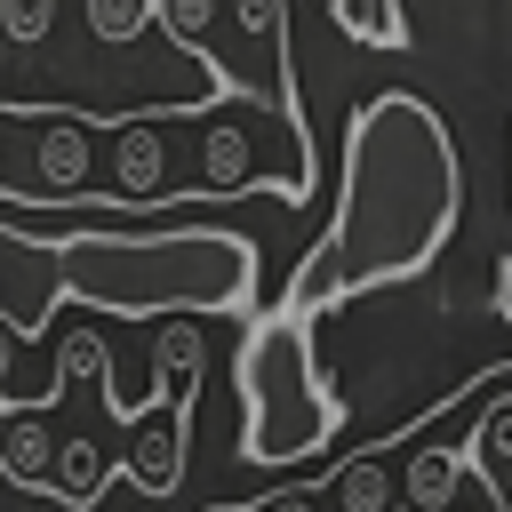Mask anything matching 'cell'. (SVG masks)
Returning a JSON list of instances; mask_svg holds the SVG:
<instances>
[{
	"instance_id": "obj_10",
	"label": "cell",
	"mask_w": 512,
	"mask_h": 512,
	"mask_svg": "<svg viewBox=\"0 0 512 512\" xmlns=\"http://www.w3.org/2000/svg\"><path fill=\"white\" fill-rule=\"evenodd\" d=\"M328 24H336L344 40H360V48H408V40H416L400 0H328Z\"/></svg>"
},
{
	"instance_id": "obj_8",
	"label": "cell",
	"mask_w": 512,
	"mask_h": 512,
	"mask_svg": "<svg viewBox=\"0 0 512 512\" xmlns=\"http://www.w3.org/2000/svg\"><path fill=\"white\" fill-rule=\"evenodd\" d=\"M464 480H472V440L464 448H416L408 456V512H456Z\"/></svg>"
},
{
	"instance_id": "obj_15",
	"label": "cell",
	"mask_w": 512,
	"mask_h": 512,
	"mask_svg": "<svg viewBox=\"0 0 512 512\" xmlns=\"http://www.w3.org/2000/svg\"><path fill=\"white\" fill-rule=\"evenodd\" d=\"M504 192H512V160H504Z\"/></svg>"
},
{
	"instance_id": "obj_13",
	"label": "cell",
	"mask_w": 512,
	"mask_h": 512,
	"mask_svg": "<svg viewBox=\"0 0 512 512\" xmlns=\"http://www.w3.org/2000/svg\"><path fill=\"white\" fill-rule=\"evenodd\" d=\"M48 16H56V0H0V32H8L16 48H32V40L48 32Z\"/></svg>"
},
{
	"instance_id": "obj_14",
	"label": "cell",
	"mask_w": 512,
	"mask_h": 512,
	"mask_svg": "<svg viewBox=\"0 0 512 512\" xmlns=\"http://www.w3.org/2000/svg\"><path fill=\"white\" fill-rule=\"evenodd\" d=\"M224 512H312V496H304V488L288 480V488H264L256 504H224Z\"/></svg>"
},
{
	"instance_id": "obj_9",
	"label": "cell",
	"mask_w": 512,
	"mask_h": 512,
	"mask_svg": "<svg viewBox=\"0 0 512 512\" xmlns=\"http://www.w3.org/2000/svg\"><path fill=\"white\" fill-rule=\"evenodd\" d=\"M0 472L16 480V488H48V472H56V432L40 424V416H8V440H0Z\"/></svg>"
},
{
	"instance_id": "obj_17",
	"label": "cell",
	"mask_w": 512,
	"mask_h": 512,
	"mask_svg": "<svg viewBox=\"0 0 512 512\" xmlns=\"http://www.w3.org/2000/svg\"><path fill=\"white\" fill-rule=\"evenodd\" d=\"M216 512H224V504H216Z\"/></svg>"
},
{
	"instance_id": "obj_7",
	"label": "cell",
	"mask_w": 512,
	"mask_h": 512,
	"mask_svg": "<svg viewBox=\"0 0 512 512\" xmlns=\"http://www.w3.org/2000/svg\"><path fill=\"white\" fill-rule=\"evenodd\" d=\"M112 480H128V464H104L88 440H64V448H56V472H48L40 496H56L64 512H88V504H104Z\"/></svg>"
},
{
	"instance_id": "obj_11",
	"label": "cell",
	"mask_w": 512,
	"mask_h": 512,
	"mask_svg": "<svg viewBox=\"0 0 512 512\" xmlns=\"http://www.w3.org/2000/svg\"><path fill=\"white\" fill-rule=\"evenodd\" d=\"M200 384V336L192 320H160V344H152V392H184Z\"/></svg>"
},
{
	"instance_id": "obj_3",
	"label": "cell",
	"mask_w": 512,
	"mask_h": 512,
	"mask_svg": "<svg viewBox=\"0 0 512 512\" xmlns=\"http://www.w3.org/2000/svg\"><path fill=\"white\" fill-rule=\"evenodd\" d=\"M320 320L296 312H248L232 344V392H240V464L256 472H296L344 432V392L320 368Z\"/></svg>"
},
{
	"instance_id": "obj_1",
	"label": "cell",
	"mask_w": 512,
	"mask_h": 512,
	"mask_svg": "<svg viewBox=\"0 0 512 512\" xmlns=\"http://www.w3.org/2000/svg\"><path fill=\"white\" fill-rule=\"evenodd\" d=\"M464 224V152L456 128L432 96L416 88H376L344 120V184L320 248L280 288V312L320 320L368 288H408L424 280Z\"/></svg>"
},
{
	"instance_id": "obj_4",
	"label": "cell",
	"mask_w": 512,
	"mask_h": 512,
	"mask_svg": "<svg viewBox=\"0 0 512 512\" xmlns=\"http://www.w3.org/2000/svg\"><path fill=\"white\" fill-rule=\"evenodd\" d=\"M240 8V24H248V40H264V56H272V112H280V128H288V144H296V192L312 200V176H320V160H312V120H304V96H296V48H288V0H232Z\"/></svg>"
},
{
	"instance_id": "obj_5",
	"label": "cell",
	"mask_w": 512,
	"mask_h": 512,
	"mask_svg": "<svg viewBox=\"0 0 512 512\" xmlns=\"http://www.w3.org/2000/svg\"><path fill=\"white\" fill-rule=\"evenodd\" d=\"M144 400H152V416L128 432V480H136L144 496H176L184 456H192V400H200V384H184V392H144Z\"/></svg>"
},
{
	"instance_id": "obj_12",
	"label": "cell",
	"mask_w": 512,
	"mask_h": 512,
	"mask_svg": "<svg viewBox=\"0 0 512 512\" xmlns=\"http://www.w3.org/2000/svg\"><path fill=\"white\" fill-rule=\"evenodd\" d=\"M152 24H160V0H88V32H96V40H112V48L144 40Z\"/></svg>"
},
{
	"instance_id": "obj_6",
	"label": "cell",
	"mask_w": 512,
	"mask_h": 512,
	"mask_svg": "<svg viewBox=\"0 0 512 512\" xmlns=\"http://www.w3.org/2000/svg\"><path fill=\"white\" fill-rule=\"evenodd\" d=\"M32 272H48V232H32V224H0V320L32 344V312L16 304V288H40V304H48V280H32ZM48 320H56V304H48Z\"/></svg>"
},
{
	"instance_id": "obj_16",
	"label": "cell",
	"mask_w": 512,
	"mask_h": 512,
	"mask_svg": "<svg viewBox=\"0 0 512 512\" xmlns=\"http://www.w3.org/2000/svg\"><path fill=\"white\" fill-rule=\"evenodd\" d=\"M0 440H8V424H0Z\"/></svg>"
},
{
	"instance_id": "obj_2",
	"label": "cell",
	"mask_w": 512,
	"mask_h": 512,
	"mask_svg": "<svg viewBox=\"0 0 512 512\" xmlns=\"http://www.w3.org/2000/svg\"><path fill=\"white\" fill-rule=\"evenodd\" d=\"M264 288V248L232 224H160L152 208L120 224L48 232V304H96L120 320H248Z\"/></svg>"
}]
</instances>
